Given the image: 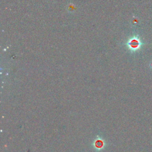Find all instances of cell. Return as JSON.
I'll use <instances>...</instances> for the list:
<instances>
[{
	"label": "cell",
	"mask_w": 152,
	"mask_h": 152,
	"mask_svg": "<svg viewBox=\"0 0 152 152\" xmlns=\"http://www.w3.org/2000/svg\"><path fill=\"white\" fill-rule=\"evenodd\" d=\"M142 45V43L141 41V39L137 36H134L131 37L128 42L129 48L133 50H138L141 48Z\"/></svg>",
	"instance_id": "cell-1"
}]
</instances>
